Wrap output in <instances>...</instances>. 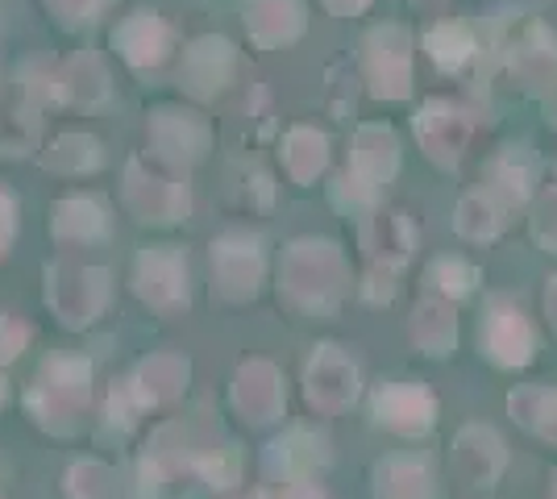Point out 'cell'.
<instances>
[{"label":"cell","mask_w":557,"mask_h":499,"mask_svg":"<svg viewBox=\"0 0 557 499\" xmlns=\"http://www.w3.org/2000/svg\"><path fill=\"white\" fill-rule=\"evenodd\" d=\"M287 291L308 309H333L342 300V254L329 241H300L287 254Z\"/></svg>","instance_id":"cell-1"},{"label":"cell","mask_w":557,"mask_h":499,"mask_svg":"<svg viewBox=\"0 0 557 499\" xmlns=\"http://www.w3.org/2000/svg\"><path fill=\"white\" fill-rule=\"evenodd\" d=\"M508 67L524 88H554L557 79V38L529 13H516L508 38Z\"/></svg>","instance_id":"cell-2"},{"label":"cell","mask_w":557,"mask_h":499,"mask_svg":"<svg viewBox=\"0 0 557 499\" xmlns=\"http://www.w3.org/2000/svg\"><path fill=\"white\" fill-rule=\"evenodd\" d=\"M479 341L495 366H529L536 354V333L529 325V316L508 300L491 304V312L483 316V329H479Z\"/></svg>","instance_id":"cell-3"},{"label":"cell","mask_w":557,"mask_h":499,"mask_svg":"<svg viewBox=\"0 0 557 499\" xmlns=\"http://www.w3.org/2000/svg\"><path fill=\"white\" fill-rule=\"evenodd\" d=\"M367 63H371L374 96L404 100L412 92V38L399 25H383L367 38Z\"/></svg>","instance_id":"cell-4"},{"label":"cell","mask_w":557,"mask_h":499,"mask_svg":"<svg viewBox=\"0 0 557 499\" xmlns=\"http://www.w3.org/2000/svg\"><path fill=\"white\" fill-rule=\"evenodd\" d=\"M417 138L424 146V154L442 166H458L462 163V150L470 146V113L449 104V100H429L417 113Z\"/></svg>","instance_id":"cell-5"},{"label":"cell","mask_w":557,"mask_h":499,"mask_svg":"<svg viewBox=\"0 0 557 499\" xmlns=\"http://www.w3.org/2000/svg\"><path fill=\"white\" fill-rule=\"evenodd\" d=\"M374 421L392 433L417 437V433H429L437 421V400L420 383H383L374 391Z\"/></svg>","instance_id":"cell-6"},{"label":"cell","mask_w":557,"mask_h":499,"mask_svg":"<svg viewBox=\"0 0 557 499\" xmlns=\"http://www.w3.org/2000/svg\"><path fill=\"white\" fill-rule=\"evenodd\" d=\"M304 391H308V404L321 408V412H342L354 404L358 396V371L337 346H321L312 362H308V375H304Z\"/></svg>","instance_id":"cell-7"},{"label":"cell","mask_w":557,"mask_h":499,"mask_svg":"<svg viewBox=\"0 0 557 499\" xmlns=\"http://www.w3.org/2000/svg\"><path fill=\"white\" fill-rule=\"evenodd\" d=\"M508 453L504 441L495 437V428L487 425H470L458 433V446H454V475L466 487H491L499 471H504Z\"/></svg>","instance_id":"cell-8"},{"label":"cell","mask_w":557,"mask_h":499,"mask_svg":"<svg viewBox=\"0 0 557 499\" xmlns=\"http://www.w3.org/2000/svg\"><path fill=\"white\" fill-rule=\"evenodd\" d=\"M233 404L242 408V416L255 421V425L275 421L278 412H283V387H278L275 366H267V362L242 366V375L233 383Z\"/></svg>","instance_id":"cell-9"},{"label":"cell","mask_w":557,"mask_h":499,"mask_svg":"<svg viewBox=\"0 0 557 499\" xmlns=\"http://www.w3.org/2000/svg\"><path fill=\"white\" fill-rule=\"evenodd\" d=\"M362 246H367V254L374 259V266L383 262V266L392 271V266H399V262L412 254L417 234H412V225H408V216L404 213L379 209V213L362 225Z\"/></svg>","instance_id":"cell-10"},{"label":"cell","mask_w":557,"mask_h":499,"mask_svg":"<svg viewBox=\"0 0 557 499\" xmlns=\"http://www.w3.org/2000/svg\"><path fill=\"white\" fill-rule=\"evenodd\" d=\"M399 166V142L387 125H367L358 129V142H354V175L367 179L371 188L387 184Z\"/></svg>","instance_id":"cell-11"},{"label":"cell","mask_w":557,"mask_h":499,"mask_svg":"<svg viewBox=\"0 0 557 499\" xmlns=\"http://www.w3.org/2000/svg\"><path fill=\"white\" fill-rule=\"evenodd\" d=\"M536 154L529 146H504V154L495 159L491 166V191L504 200V204H524L529 196H533V184H536Z\"/></svg>","instance_id":"cell-12"},{"label":"cell","mask_w":557,"mask_h":499,"mask_svg":"<svg viewBox=\"0 0 557 499\" xmlns=\"http://www.w3.org/2000/svg\"><path fill=\"white\" fill-rule=\"evenodd\" d=\"M508 221V204L495 196V191H470L458 200V213H454V229L466 241H491Z\"/></svg>","instance_id":"cell-13"},{"label":"cell","mask_w":557,"mask_h":499,"mask_svg":"<svg viewBox=\"0 0 557 499\" xmlns=\"http://www.w3.org/2000/svg\"><path fill=\"white\" fill-rule=\"evenodd\" d=\"M374 496L379 499H429L433 478L417 458H387L374 466Z\"/></svg>","instance_id":"cell-14"},{"label":"cell","mask_w":557,"mask_h":499,"mask_svg":"<svg viewBox=\"0 0 557 499\" xmlns=\"http://www.w3.org/2000/svg\"><path fill=\"white\" fill-rule=\"evenodd\" d=\"M412 341L433 358L449 354L458 346V321H454L449 300H420L412 312Z\"/></svg>","instance_id":"cell-15"},{"label":"cell","mask_w":557,"mask_h":499,"mask_svg":"<svg viewBox=\"0 0 557 499\" xmlns=\"http://www.w3.org/2000/svg\"><path fill=\"white\" fill-rule=\"evenodd\" d=\"M508 412L529 433L545 437V441H557V391H549V387H516L508 396Z\"/></svg>","instance_id":"cell-16"},{"label":"cell","mask_w":557,"mask_h":499,"mask_svg":"<svg viewBox=\"0 0 557 499\" xmlns=\"http://www.w3.org/2000/svg\"><path fill=\"white\" fill-rule=\"evenodd\" d=\"M424 50L433 54V63L442 72H462L466 63L479 54V42L462 22H442L424 34Z\"/></svg>","instance_id":"cell-17"},{"label":"cell","mask_w":557,"mask_h":499,"mask_svg":"<svg viewBox=\"0 0 557 499\" xmlns=\"http://www.w3.org/2000/svg\"><path fill=\"white\" fill-rule=\"evenodd\" d=\"M271 471H283V478L287 483H300V475H308V471H317L321 462H325V453H321V441H312L304 428H296L287 441H275L271 446Z\"/></svg>","instance_id":"cell-18"},{"label":"cell","mask_w":557,"mask_h":499,"mask_svg":"<svg viewBox=\"0 0 557 499\" xmlns=\"http://www.w3.org/2000/svg\"><path fill=\"white\" fill-rule=\"evenodd\" d=\"M429 284L437 287V291H445L449 300H462L479 284V266L458 259V254H449V259H437L429 266Z\"/></svg>","instance_id":"cell-19"},{"label":"cell","mask_w":557,"mask_h":499,"mask_svg":"<svg viewBox=\"0 0 557 499\" xmlns=\"http://www.w3.org/2000/svg\"><path fill=\"white\" fill-rule=\"evenodd\" d=\"M113 471L100 462H75L67 471V499H113Z\"/></svg>","instance_id":"cell-20"},{"label":"cell","mask_w":557,"mask_h":499,"mask_svg":"<svg viewBox=\"0 0 557 499\" xmlns=\"http://www.w3.org/2000/svg\"><path fill=\"white\" fill-rule=\"evenodd\" d=\"M325 159H329V150L321 134H312V129H296V134H292V142H287V166H292L296 179H312V175L325 166Z\"/></svg>","instance_id":"cell-21"},{"label":"cell","mask_w":557,"mask_h":499,"mask_svg":"<svg viewBox=\"0 0 557 499\" xmlns=\"http://www.w3.org/2000/svg\"><path fill=\"white\" fill-rule=\"evenodd\" d=\"M533 238L541 241L545 250H557V184L545 191V196H541V204H536Z\"/></svg>","instance_id":"cell-22"},{"label":"cell","mask_w":557,"mask_h":499,"mask_svg":"<svg viewBox=\"0 0 557 499\" xmlns=\"http://www.w3.org/2000/svg\"><path fill=\"white\" fill-rule=\"evenodd\" d=\"M22 341H25V325L9 321V316H0V362L13 354H22Z\"/></svg>","instance_id":"cell-23"},{"label":"cell","mask_w":557,"mask_h":499,"mask_svg":"<svg viewBox=\"0 0 557 499\" xmlns=\"http://www.w3.org/2000/svg\"><path fill=\"white\" fill-rule=\"evenodd\" d=\"M258 499H329V496L321 487H312V483H287L283 496H258Z\"/></svg>","instance_id":"cell-24"},{"label":"cell","mask_w":557,"mask_h":499,"mask_svg":"<svg viewBox=\"0 0 557 499\" xmlns=\"http://www.w3.org/2000/svg\"><path fill=\"white\" fill-rule=\"evenodd\" d=\"M371 0H329V9L333 13H358V9H367Z\"/></svg>","instance_id":"cell-25"},{"label":"cell","mask_w":557,"mask_h":499,"mask_svg":"<svg viewBox=\"0 0 557 499\" xmlns=\"http://www.w3.org/2000/svg\"><path fill=\"white\" fill-rule=\"evenodd\" d=\"M545 312H549V321L557 325V275L549 279V287H545Z\"/></svg>","instance_id":"cell-26"},{"label":"cell","mask_w":557,"mask_h":499,"mask_svg":"<svg viewBox=\"0 0 557 499\" xmlns=\"http://www.w3.org/2000/svg\"><path fill=\"white\" fill-rule=\"evenodd\" d=\"M0 404H4V379H0Z\"/></svg>","instance_id":"cell-27"}]
</instances>
